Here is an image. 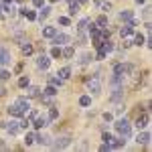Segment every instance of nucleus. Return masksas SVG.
<instances>
[{
	"instance_id": "f257e3e1",
	"label": "nucleus",
	"mask_w": 152,
	"mask_h": 152,
	"mask_svg": "<svg viewBox=\"0 0 152 152\" xmlns=\"http://www.w3.org/2000/svg\"><path fill=\"white\" fill-rule=\"evenodd\" d=\"M116 130H118V134L122 136V138H130L132 136V124H130L126 118H120V120H116Z\"/></svg>"
},
{
	"instance_id": "f03ea898",
	"label": "nucleus",
	"mask_w": 152,
	"mask_h": 152,
	"mask_svg": "<svg viewBox=\"0 0 152 152\" xmlns=\"http://www.w3.org/2000/svg\"><path fill=\"white\" fill-rule=\"evenodd\" d=\"M87 91H91V94H99L102 91V73H94L91 77H87Z\"/></svg>"
},
{
	"instance_id": "7ed1b4c3",
	"label": "nucleus",
	"mask_w": 152,
	"mask_h": 152,
	"mask_svg": "<svg viewBox=\"0 0 152 152\" xmlns=\"http://www.w3.org/2000/svg\"><path fill=\"white\" fill-rule=\"evenodd\" d=\"M132 71H134V65H132V63H118V65H114V73H116V75H124V77H126Z\"/></svg>"
},
{
	"instance_id": "20e7f679",
	"label": "nucleus",
	"mask_w": 152,
	"mask_h": 152,
	"mask_svg": "<svg viewBox=\"0 0 152 152\" xmlns=\"http://www.w3.org/2000/svg\"><path fill=\"white\" fill-rule=\"evenodd\" d=\"M148 124H150V114H148V110H146L142 116H138V120H136V128L144 130V128H148Z\"/></svg>"
},
{
	"instance_id": "39448f33",
	"label": "nucleus",
	"mask_w": 152,
	"mask_h": 152,
	"mask_svg": "<svg viewBox=\"0 0 152 152\" xmlns=\"http://www.w3.org/2000/svg\"><path fill=\"white\" fill-rule=\"evenodd\" d=\"M49 65H51V59H49L45 53H41V55L37 57V67H39V69H43V71H47Z\"/></svg>"
},
{
	"instance_id": "423d86ee",
	"label": "nucleus",
	"mask_w": 152,
	"mask_h": 152,
	"mask_svg": "<svg viewBox=\"0 0 152 152\" xmlns=\"http://www.w3.org/2000/svg\"><path fill=\"white\" fill-rule=\"evenodd\" d=\"M49 122H51V120H49L47 116H37L35 120L31 122V124H33V128H35V130H41V128H45Z\"/></svg>"
},
{
	"instance_id": "0eeeda50",
	"label": "nucleus",
	"mask_w": 152,
	"mask_h": 152,
	"mask_svg": "<svg viewBox=\"0 0 152 152\" xmlns=\"http://www.w3.org/2000/svg\"><path fill=\"white\" fill-rule=\"evenodd\" d=\"M10 61H12V57H10V51H8V49H4V47H0V67L8 65Z\"/></svg>"
},
{
	"instance_id": "6e6552de",
	"label": "nucleus",
	"mask_w": 152,
	"mask_h": 152,
	"mask_svg": "<svg viewBox=\"0 0 152 152\" xmlns=\"http://www.w3.org/2000/svg\"><path fill=\"white\" fill-rule=\"evenodd\" d=\"M0 10L2 12H6V14H14V4H12V0H2L0 2Z\"/></svg>"
},
{
	"instance_id": "1a4fd4ad",
	"label": "nucleus",
	"mask_w": 152,
	"mask_h": 152,
	"mask_svg": "<svg viewBox=\"0 0 152 152\" xmlns=\"http://www.w3.org/2000/svg\"><path fill=\"white\" fill-rule=\"evenodd\" d=\"M41 95V87H37V85H26V97L28 99H35V97H39Z\"/></svg>"
},
{
	"instance_id": "9d476101",
	"label": "nucleus",
	"mask_w": 152,
	"mask_h": 152,
	"mask_svg": "<svg viewBox=\"0 0 152 152\" xmlns=\"http://www.w3.org/2000/svg\"><path fill=\"white\" fill-rule=\"evenodd\" d=\"M136 142L142 144V146H148V142H150V132L148 130H144V132H138V136H136Z\"/></svg>"
},
{
	"instance_id": "9b49d317",
	"label": "nucleus",
	"mask_w": 152,
	"mask_h": 152,
	"mask_svg": "<svg viewBox=\"0 0 152 152\" xmlns=\"http://www.w3.org/2000/svg\"><path fill=\"white\" fill-rule=\"evenodd\" d=\"M69 41V35H65V33H55V37H53V45H65Z\"/></svg>"
},
{
	"instance_id": "f8f14e48",
	"label": "nucleus",
	"mask_w": 152,
	"mask_h": 152,
	"mask_svg": "<svg viewBox=\"0 0 152 152\" xmlns=\"http://www.w3.org/2000/svg\"><path fill=\"white\" fill-rule=\"evenodd\" d=\"M14 104L20 107V112H23V114H26V112L31 110V102H28V97H18Z\"/></svg>"
},
{
	"instance_id": "ddd939ff",
	"label": "nucleus",
	"mask_w": 152,
	"mask_h": 152,
	"mask_svg": "<svg viewBox=\"0 0 152 152\" xmlns=\"http://www.w3.org/2000/svg\"><path fill=\"white\" fill-rule=\"evenodd\" d=\"M124 97V85H118V87H114V94L110 95V99L112 102H120Z\"/></svg>"
},
{
	"instance_id": "4468645a",
	"label": "nucleus",
	"mask_w": 152,
	"mask_h": 152,
	"mask_svg": "<svg viewBox=\"0 0 152 152\" xmlns=\"http://www.w3.org/2000/svg\"><path fill=\"white\" fill-rule=\"evenodd\" d=\"M6 130H8L10 136H16V134L20 132V124H18V122H6Z\"/></svg>"
},
{
	"instance_id": "2eb2a0df",
	"label": "nucleus",
	"mask_w": 152,
	"mask_h": 152,
	"mask_svg": "<svg viewBox=\"0 0 152 152\" xmlns=\"http://www.w3.org/2000/svg\"><path fill=\"white\" fill-rule=\"evenodd\" d=\"M132 33H134V26H132L130 23H126L122 28H120V37H122V39H128V37H132Z\"/></svg>"
},
{
	"instance_id": "dca6fc26",
	"label": "nucleus",
	"mask_w": 152,
	"mask_h": 152,
	"mask_svg": "<svg viewBox=\"0 0 152 152\" xmlns=\"http://www.w3.org/2000/svg\"><path fill=\"white\" fill-rule=\"evenodd\" d=\"M53 146H55V148H67V146H71V138L69 136H63V138H57V142H55V144H53Z\"/></svg>"
},
{
	"instance_id": "f3484780",
	"label": "nucleus",
	"mask_w": 152,
	"mask_h": 152,
	"mask_svg": "<svg viewBox=\"0 0 152 152\" xmlns=\"http://www.w3.org/2000/svg\"><path fill=\"white\" fill-rule=\"evenodd\" d=\"M81 10V4H79V2H77V0H69V16H75V14H77V12Z\"/></svg>"
},
{
	"instance_id": "a211bd4d",
	"label": "nucleus",
	"mask_w": 152,
	"mask_h": 152,
	"mask_svg": "<svg viewBox=\"0 0 152 152\" xmlns=\"http://www.w3.org/2000/svg\"><path fill=\"white\" fill-rule=\"evenodd\" d=\"M8 116H14V118H23L24 114L20 112V107L16 104H12V105H8Z\"/></svg>"
},
{
	"instance_id": "6ab92c4d",
	"label": "nucleus",
	"mask_w": 152,
	"mask_h": 152,
	"mask_svg": "<svg viewBox=\"0 0 152 152\" xmlns=\"http://www.w3.org/2000/svg\"><path fill=\"white\" fill-rule=\"evenodd\" d=\"M49 14H51V6H41V12L37 14V20H41V23H43Z\"/></svg>"
},
{
	"instance_id": "aec40b11",
	"label": "nucleus",
	"mask_w": 152,
	"mask_h": 152,
	"mask_svg": "<svg viewBox=\"0 0 152 152\" xmlns=\"http://www.w3.org/2000/svg\"><path fill=\"white\" fill-rule=\"evenodd\" d=\"M57 75L63 79V81H67V79L71 77V67H61V69L57 71Z\"/></svg>"
},
{
	"instance_id": "412c9836",
	"label": "nucleus",
	"mask_w": 152,
	"mask_h": 152,
	"mask_svg": "<svg viewBox=\"0 0 152 152\" xmlns=\"http://www.w3.org/2000/svg\"><path fill=\"white\" fill-rule=\"evenodd\" d=\"M124 79H126L124 75H116V73H114V75H112V79H110V85H114V87L124 85Z\"/></svg>"
},
{
	"instance_id": "4be33fe9",
	"label": "nucleus",
	"mask_w": 152,
	"mask_h": 152,
	"mask_svg": "<svg viewBox=\"0 0 152 152\" xmlns=\"http://www.w3.org/2000/svg\"><path fill=\"white\" fill-rule=\"evenodd\" d=\"M20 51H23V55H33V51H35V47H33L31 43H26V41H23V43H20Z\"/></svg>"
},
{
	"instance_id": "5701e85b",
	"label": "nucleus",
	"mask_w": 152,
	"mask_h": 152,
	"mask_svg": "<svg viewBox=\"0 0 152 152\" xmlns=\"http://www.w3.org/2000/svg\"><path fill=\"white\" fill-rule=\"evenodd\" d=\"M126 144V138H122V136H118V138H112V142H110V146L112 148H122Z\"/></svg>"
},
{
	"instance_id": "b1692460",
	"label": "nucleus",
	"mask_w": 152,
	"mask_h": 152,
	"mask_svg": "<svg viewBox=\"0 0 152 152\" xmlns=\"http://www.w3.org/2000/svg\"><path fill=\"white\" fill-rule=\"evenodd\" d=\"M55 33H57L55 26H45V28H43V37H45V39H53Z\"/></svg>"
},
{
	"instance_id": "393cba45",
	"label": "nucleus",
	"mask_w": 152,
	"mask_h": 152,
	"mask_svg": "<svg viewBox=\"0 0 152 152\" xmlns=\"http://www.w3.org/2000/svg\"><path fill=\"white\" fill-rule=\"evenodd\" d=\"M95 26H97V28H107V16H105V14L97 16V20H95Z\"/></svg>"
},
{
	"instance_id": "a878e982",
	"label": "nucleus",
	"mask_w": 152,
	"mask_h": 152,
	"mask_svg": "<svg viewBox=\"0 0 152 152\" xmlns=\"http://www.w3.org/2000/svg\"><path fill=\"white\" fill-rule=\"evenodd\" d=\"M35 140H37V132H26V136H24V144L31 146V144H35Z\"/></svg>"
},
{
	"instance_id": "bb28decb",
	"label": "nucleus",
	"mask_w": 152,
	"mask_h": 152,
	"mask_svg": "<svg viewBox=\"0 0 152 152\" xmlns=\"http://www.w3.org/2000/svg\"><path fill=\"white\" fill-rule=\"evenodd\" d=\"M20 14L26 16L28 20H37V12L35 10H26V8H20Z\"/></svg>"
},
{
	"instance_id": "cd10ccee",
	"label": "nucleus",
	"mask_w": 152,
	"mask_h": 152,
	"mask_svg": "<svg viewBox=\"0 0 152 152\" xmlns=\"http://www.w3.org/2000/svg\"><path fill=\"white\" fill-rule=\"evenodd\" d=\"M57 91H59V87H55V85H47L43 94H45V95H51V97H55V95H57Z\"/></svg>"
},
{
	"instance_id": "c85d7f7f",
	"label": "nucleus",
	"mask_w": 152,
	"mask_h": 152,
	"mask_svg": "<svg viewBox=\"0 0 152 152\" xmlns=\"http://www.w3.org/2000/svg\"><path fill=\"white\" fill-rule=\"evenodd\" d=\"M75 55V51H73V47H67V49H61V57H65V59H71Z\"/></svg>"
},
{
	"instance_id": "c756f323",
	"label": "nucleus",
	"mask_w": 152,
	"mask_h": 152,
	"mask_svg": "<svg viewBox=\"0 0 152 152\" xmlns=\"http://www.w3.org/2000/svg\"><path fill=\"white\" fill-rule=\"evenodd\" d=\"M102 51H104V53H112V51H114V43H112L110 39H107V41H104V45H102Z\"/></svg>"
},
{
	"instance_id": "7c9ffc66",
	"label": "nucleus",
	"mask_w": 152,
	"mask_h": 152,
	"mask_svg": "<svg viewBox=\"0 0 152 152\" xmlns=\"http://www.w3.org/2000/svg\"><path fill=\"white\" fill-rule=\"evenodd\" d=\"M79 105H81V107L91 105V95H81V97H79Z\"/></svg>"
},
{
	"instance_id": "2f4dec72",
	"label": "nucleus",
	"mask_w": 152,
	"mask_h": 152,
	"mask_svg": "<svg viewBox=\"0 0 152 152\" xmlns=\"http://www.w3.org/2000/svg\"><path fill=\"white\" fill-rule=\"evenodd\" d=\"M144 43H146V37H144V35H136V37H134V43H132V45H136V47H142Z\"/></svg>"
},
{
	"instance_id": "473e14b6",
	"label": "nucleus",
	"mask_w": 152,
	"mask_h": 152,
	"mask_svg": "<svg viewBox=\"0 0 152 152\" xmlns=\"http://www.w3.org/2000/svg\"><path fill=\"white\" fill-rule=\"evenodd\" d=\"M49 107H51V110H49V120H57V118H59V110H57V107H55V105H49Z\"/></svg>"
},
{
	"instance_id": "72a5a7b5",
	"label": "nucleus",
	"mask_w": 152,
	"mask_h": 152,
	"mask_svg": "<svg viewBox=\"0 0 152 152\" xmlns=\"http://www.w3.org/2000/svg\"><path fill=\"white\" fill-rule=\"evenodd\" d=\"M49 140H51V138H49L47 134H37V140L35 142H39V144L43 146V144H49Z\"/></svg>"
},
{
	"instance_id": "f704fd0d",
	"label": "nucleus",
	"mask_w": 152,
	"mask_h": 152,
	"mask_svg": "<svg viewBox=\"0 0 152 152\" xmlns=\"http://www.w3.org/2000/svg\"><path fill=\"white\" fill-rule=\"evenodd\" d=\"M85 41H87V33L85 31H77V43L79 45H85Z\"/></svg>"
},
{
	"instance_id": "c9c22d12",
	"label": "nucleus",
	"mask_w": 152,
	"mask_h": 152,
	"mask_svg": "<svg viewBox=\"0 0 152 152\" xmlns=\"http://www.w3.org/2000/svg\"><path fill=\"white\" fill-rule=\"evenodd\" d=\"M120 18L128 23L130 18H134V14H132V10H122V12H120Z\"/></svg>"
},
{
	"instance_id": "e433bc0d",
	"label": "nucleus",
	"mask_w": 152,
	"mask_h": 152,
	"mask_svg": "<svg viewBox=\"0 0 152 152\" xmlns=\"http://www.w3.org/2000/svg\"><path fill=\"white\" fill-rule=\"evenodd\" d=\"M91 53H83L81 55V59H79V65H87V63H89V61H91Z\"/></svg>"
},
{
	"instance_id": "4c0bfd02",
	"label": "nucleus",
	"mask_w": 152,
	"mask_h": 152,
	"mask_svg": "<svg viewBox=\"0 0 152 152\" xmlns=\"http://www.w3.org/2000/svg\"><path fill=\"white\" fill-rule=\"evenodd\" d=\"M87 24H89V18H81L77 23V31H87Z\"/></svg>"
},
{
	"instance_id": "58836bf2",
	"label": "nucleus",
	"mask_w": 152,
	"mask_h": 152,
	"mask_svg": "<svg viewBox=\"0 0 152 152\" xmlns=\"http://www.w3.org/2000/svg\"><path fill=\"white\" fill-rule=\"evenodd\" d=\"M10 79V71L8 69H0V81H8Z\"/></svg>"
},
{
	"instance_id": "ea45409f",
	"label": "nucleus",
	"mask_w": 152,
	"mask_h": 152,
	"mask_svg": "<svg viewBox=\"0 0 152 152\" xmlns=\"http://www.w3.org/2000/svg\"><path fill=\"white\" fill-rule=\"evenodd\" d=\"M49 83H51V85H55V87H61V85H63V79H61V77H51V79H49Z\"/></svg>"
},
{
	"instance_id": "a19ab883",
	"label": "nucleus",
	"mask_w": 152,
	"mask_h": 152,
	"mask_svg": "<svg viewBox=\"0 0 152 152\" xmlns=\"http://www.w3.org/2000/svg\"><path fill=\"white\" fill-rule=\"evenodd\" d=\"M24 116H26V120H28V122H33V120L39 116V112H37V110H28V112H26Z\"/></svg>"
},
{
	"instance_id": "79ce46f5",
	"label": "nucleus",
	"mask_w": 152,
	"mask_h": 152,
	"mask_svg": "<svg viewBox=\"0 0 152 152\" xmlns=\"http://www.w3.org/2000/svg\"><path fill=\"white\" fill-rule=\"evenodd\" d=\"M51 57H53V59H59V57H61V49H59V45H55V47L51 49Z\"/></svg>"
},
{
	"instance_id": "37998d69",
	"label": "nucleus",
	"mask_w": 152,
	"mask_h": 152,
	"mask_svg": "<svg viewBox=\"0 0 152 152\" xmlns=\"http://www.w3.org/2000/svg\"><path fill=\"white\" fill-rule=\"evenodd\" d=\"M28 83H31V81H28V77H26V75H23V77L18 79V87H23V89H24V87H26Z\"/></svg>"
},
{
	"instance_id": "c03bdc74",
	"label": "nucleus",
	"mask_w": 152,
	"mask_h": 152,
	"mask_svg": "<svg viewBox=\"0 0 152 152\" xmlns=\"http://www.w3.org/2000/svg\"><path fill=\"white\" fill-rule=\"evenodd\" d=\"M69 23H71L69 16H59V24L61 26H69Z\"/></svg>"
},
{
	"instance_id": "a18cd8bd",
	"label": "nucleus",
	"mask_w": 152,
	"mask_h": 152,
	"mask_svg": "<svg viewBox=\"0 0 152 152\" xmlns=\"http://www.w3.org/2000/svg\"><path fill=\"white\" fill-rule=\"evenodd\" d=\"M99 8H102V10H110V8H112V4H110V2H105V0H102V2H99Z\"/></svg>"
},
{
	"instance_id": "49530a36",
	"label": "nucleus",
	"mask_w": 152,
	"mask_h": 152,
	"mask_svg": "<svg viewBox=\"0 0 152 152\" xmlns=\"http://www.w3.org/2000/svg\"><path fill=\"white\" fill-rule=\"evenodd\" d=\"M105 57H107V53H104L102 49H97V55H95V59H97V61H104Z\"/></svg>"
},
{
	"instance_id": "de8ad7c7",
	"label": "nucleus",
	"mask_w": 152,
	"mask_h": 152,
	"mask_svg": "<svg viewBox=\"0 0 152 152\" xmlns=\"http://www.w3.org/2000/svg\"><path fill=\"white\" fill-rule=\"evenodd\" d=\"M112 138H114V136H112L110 132H104V134H102V140H104V142H107V144L112 142Z\"/></svg>"
},
{
	"instance_id": "09e8293b",
	"label": "nucleus",
	"mask_w": 152,
	"mask_h": 152,
	"mask_svg": "<svg viewBox=\"0 0 152 152\" xmlns=\"http://www.w3.org/2000/svg\"><path fill=\"white\" fill-rule=\"evenodd\" d=\"M99 150H102V152H107V150H112V146H110L107 142H104V144L99 146Z\"/></svg>"
},
{
	"instance_id": "8fccbe9b",
	"label": "nucleus",
	"mask_w": 152,
	"mask_h": 152,
	"mask_svg": "<svg viewBox=\"0 0 152 152\" xmlns=\"http://www.w3.org/2000/svg\"><path fill=\"white\" fill-rule=\"evenodd\" d=\"M104 120H105V122H112V120H114V116H112L110 112H105V114H104Z\"/></svg>"
},
{
	"instance_id": "3c124183",
	"label": "nucleus",
	"mask_w": 152,
	"mask_h": 152,
	"mask_svg": "<svg viewBox=\"0 0 152 152\" xmlns=\"http://www.w3.org/2000/svg\"><path fill=\"white\" fill-rule=\"evenodd\" d=\"M43 2H45V0H33V4H35V8H41V6H43Z\"/></svg>"
},
{
	"instance_id": "603ef678",
	"label": "nucleus",
	"mask_w": 152,
	"mask_h": 152,
	"mask_svg": "<svg viewBox=\"0 0 152 152\" xmlns=\"http://www.w3.org/2000/svg\"><path fill=\"white\" fill-rule=\"evenodd\" d=\"M130 45H132V41H128V39H124V43H122V47H124V49H128Z\"/></svg>"
},
{
	"instance_id": "864d4df0",
	"label": "nucleus",
	"mask_w": 152,
	"mask_h": 152,
	"mask_svg": "<svg viewBox=\"0 0 152 152\" xmlns=\"http://www.w3.org/2000/svg\"><path fill=\"white\" fill-rule=\"evenodd\" d=\"M77 2H79V4H81V6H83V4H87L89 0H77Z\"/></svg>"
},
{
	"instance_id": "5fc2aeb1",
	"label": "nucleus",
	"mask_w": 152,
	"mask_h": 152,
	"mask_svg": "<svg viewBox=\"0 0 152 152\" xmlns=\"http://www.w3.org/2000/svg\"><path fill=\"white\" fill-rule=\"evenodd\" d=\"M136 4H138V6H140V4H144V0H136Z\"/></svg>"
},
{
	"instance_id": "6e6d98bb",
	"label": "nucleus",
	"mask_w": 152,
	"mask_h": 152,
	"mask_svg": "<svg viewBox=\"0 0 152 152\" xmlns=\"http://www.w3.org/2000/svg\"><path fill=\"white\" fill-rule=\"evenodd\" d=\"M51 2H59V0H51Z\"/></svg>"
},
{
	"instance_id": "4d7b16f0",
	"label": "nucleus",
	"mask_w": 152,
	"mask_h": 152,
	"mask_svg": "<svg viewBox=\"0 0 152 152\" xmlns=\"http://www.w3.org/2000/svg\"><path fill=\"white\" fill-rule=\"evenodd\" d=\"M94 2H102V0H94Z\"/></svg>"
}]
</instances>
